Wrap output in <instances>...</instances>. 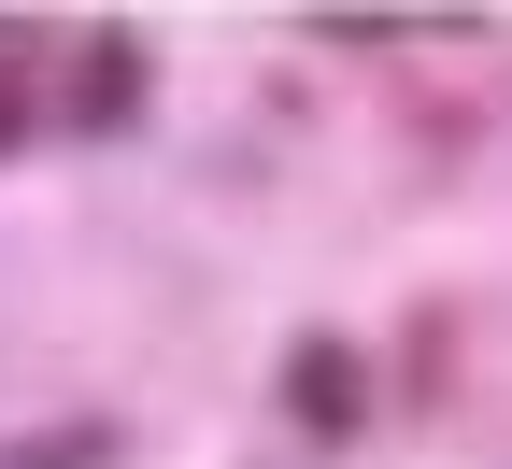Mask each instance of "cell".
Here are the masks:
<instances>
[{
  "instance_id": "obj_3",
  "label": "cell",
  "mask_w": 512,
  "mask_h": 469,
  "mask_svg": "<svg viewBox=\"0 0 512 469\" xmlns=\"http://www.w3.org/2000/svg\"><path fill=\"white\" fill-rule=\"evenodd\" d=\"M0 469H128V427L114 413H72V427H15Z\"/></svg>"
},
{
  "instance_id": "obj_1",
  "label": "cell",
  "mask_w": 512,
  "mask_h": 469,
  "mask_svg": "<svg viewBox=\"0 0 512 469\" xmlns=\"http://www.w3.org/2000/svg\"><path fill=\"white\" fill-rule=\"evenodd\" d=\"M285 413L313 427V441H356V413H370V370H356V342H285Z\"/></svg>"
},
{
  "instance_id": "obj_2",
  "label": "cell",
  "mask_w": 512,
  "mask_h": 469,
  "mask_svg": "<svg viewBox=\"0 0 512 469\" xmlns=\"http://www.w3.org/2000/svg\"><path fill=\"white\" fill-rule=\"evenodd\" d=\"M128 128H143V43L100 29V43L72 57V143H128Z\"/></svg>"
},
{
  "instance_id": "obj_5",
  "label": "cell",
  "mask_w": 512,
  "mask_h": 469,
  "mask_svg": "<svg viewBox=\"0 0 512 469\" xmlns=\"http://www.w3.org/2000/svg\"><path fill=\"white\" fill-rule=\"evenodd\" d=\"M0 157H15V86H0Z\"/></svg>"
},
{
  "instance_id": "obj_4",
  "label": "cell",
  "mask_w": 512,
  "mask_h": 469,
  "mask_svg": "<svg viewBox=\"0 0 512 469\" xmlns=\"http://www.w3.org/2000/svg\"><path fill=\"white\" fill-rule=\"evenodd\" d=\"M313 29H328V43H399V29H456V15H384V0H328Z\"/></svg>"
}]
</instances>
